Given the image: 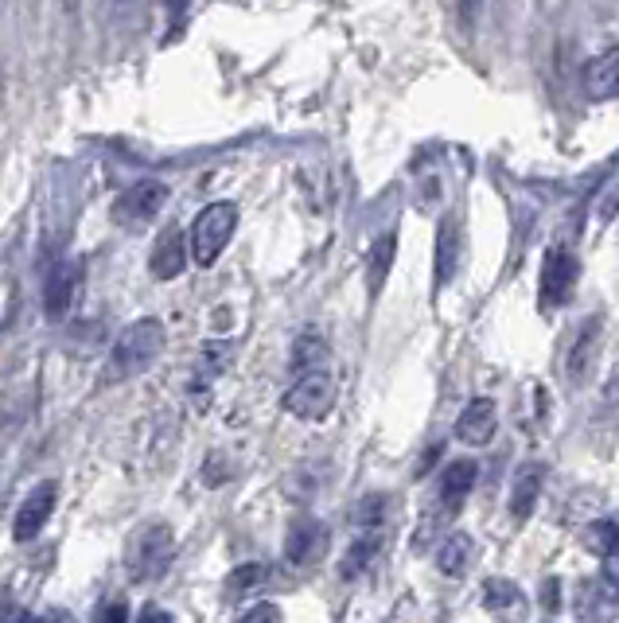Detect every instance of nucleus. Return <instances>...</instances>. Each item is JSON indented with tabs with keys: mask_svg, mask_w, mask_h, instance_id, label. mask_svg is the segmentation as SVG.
<instances>
[{
	"mask_svg": "<svg viewBox=\"0 0 619 623\" xmlns=\"http://www.w3.org/2000/svg\"><path fill=\"white\" fill-rule=\"evenodd\" d=\"M390 518V495H366L355 507V526L363 530H382V522Z\"/></svg>",
	"mask_w": 619,
	"mask_h": 623,
	"instance_id": "obj_23",
	"label": "nucleus"
},
{
	"mask_svg": "<svg viewBox=\"0 0 619 623\" xmlns=\"http://www.w3.org/2000/svg\"><path fill=\"white\" fill-rule=\"evenodd\" d=\"M475 468L472 460H452L448 468H444V476H440V511L452 514L460 511V503L468 499V491L475 487Z\"/></svg>",
	"mask_w": 619,
	"mask_h": 623,
	"instance_id": "obj_12",
	"label": "nucleus"
},
{
	"mask_svg": "<svg viewBox=\"0 0 619 623\" xmlns=\"http://www.w3.org/2000/svg\"><path fill=\"white\" fill-rule=\"evenodd\" d=\"M164 199H168V187L156 184V180L133 184L129 191L117 195V203H113V219H117V226H125V230H141L145 222H152L156 215H160Z\"/></svg>",
	"mask_w": 619,
	"mask_h": 623,
	"instance_id": "obj_5",
	"label": "nucleus"
},
{
	"mask_svg": "<svg viewBox=\"0 0 619 623\" xmlns=\"http://www.w3.org/2000/svg\"><path fill=\"white\" fill-rule=\"evenodd\" d=\"M39 623H74L67 612H47V616H39Z\"/></svg>",
	"mask_w": 619,
	"mask_h": 623,
	"instance_id": "obj_31",
	"label": "nucleus"
},
{
	"mask_svg": "<svg viewBox=\"0 0 619 623\" xmlns=\"http://www.w3.org/2000/svg\"><path fill=\"white\" fill-rule=\"evenodd\" d=\"M187 257H191V250H187L180 230H164V234L156 238V246H152L148 269H152V277L172 281V277H180L183 269H187Z\"/></svg>",
	"mask_w": 619,
	"mask_h": 623,
	"instance_id": "obj_9",
	"label": "nucleus"
},
{
	"mask_svg": "<svg viewBox=\"0 0 619 623\" xmlns=\"http://www.w3.org/2000/svg\"><path fill=\"white\" fill-rule=\"evenodd\" d=\"M320 550H324V526L312 522V518L292 522L289 542H285V557H289L292 565H308Z\"/></svg>",
	"mask_w": 619,
	"mask_h": 623,
	"instance_id": "obj_14",
	"label": "nucleus"
},
{
	"mask_svg": "<svg viewBox=\"0 0 619 623\" xmlns=\"http://www.w3.org/2000/svg\"><path fill=\"white\" fill-rule=\"evenodd\" d=\"M538 495H542V464H522L510 487V518L526 522L538 507Z\"/></svg>",
	"mask_w": 619,
	"mask_h": 623,
	"instance_id": "obj_13",
	"label": "nucleus"
},
{
	"mask_svg": "<svg viewBox=\"0 0 619 623\" xmlns=\"http://www.w3.org/2000/svg\"><path fill=\"white\" fill-rule=\"evenodd\" d=\"M542 604H546L549 612L561 608V581H546V585H542Z\"/></svg>",
	"mask_w": 619,
	"mask_h": 623,
	"instance_id": "obj_27",
	"label": "nucleus"
},
{
	"mask_svg": "<svg viewBox=\"0 0 619 623\" xmlns=\"http://www.w3.org/2000/svg\"><path fill=\"white\" fill-rule=\"evenodd\" d=\"M588 546L600 553V557H608V553H612L619 546V522L604 518V522L588 526Z\"/></svg>",
	"mask_w": 619,
	"mask_h": 623,
	"instance_id": "obj_24",
	"label": "nucleus"
},
{
	"mask_svg": "<svg viewBox=\"0 0 619 623\" xmlns=\"http://www.w3.org/2000/svg\"><path fill=\"white\" fill-rule=\"evenodd\" d=\"M74 289H78V269L71 261H59L51 273H47V285H43V312L47 320H63L74 304Z\"/></svg>",
	"mask_w": 619,
	"mask_h": 623,
	"instance_id": "obj_8",
	"label": "nucleus"
},
{
	"mask_svg": "<svg viewBox=\"0 0 619 623\" xmlns=\"http://www.w3.org/2000/svg\"><path fill=\"white\" fill-rule=\"evenodd\" d=\"M331 405H335V378L328 370H308V374H296V382L285 394V409L300 421H320L328 417Z\"/></svg>",
	"mask_w": 619,
	"mask_h": 623,
	"instance_id": "obj_4",
	"label": "nucleus"
},
{
	"mask_svg": "<svg viewBox=\"0 0 619 623\" xmlns=\"http://www.w3.org/2000/svg\"><path fill=\"white\" fill-rule=\"evenodd\" d=\"M581 82L588 98H612L619 90V47H608L584 63Z\"/></svg>",
	"mask_w": 619,
	"mask_h": 623,
	"instance_id": "obj_10",
	"label": "nucleus"
},
{
	"mask_svg": "<svg viewBox=\"0 0 619 623\" xmlns=\"http://www.w3.org/2000/svg\"><path fill=\"white\" fill-rule=\"evenodd\" d=\"M495 425H499V417H495V402H487V398H475L464 413H460V421H456V437L464 440V444H487V440L495 437Z\"/></svg>",
	"mask_w": 619,
	"mask_h": 623,
	"instance_id": "obj_11",
	"label": "nucleus"
},
{
	"mask_svg": "<svg viewBox=\"0 0 619 623\" xmlns=\"http://www.w3.org/2000/svg\"><path fill=\"white\" fill-rule=\"evenodd\" d=\"M234 226H238V207L234 203H211L203 207L195 222H191V238H187V250L195 257V265H215L219 254L230 246L234 238Z\"/></svg>",
	"mask_w": 619,
	"mask_h": 623,
	"instance_id": "obj_3",
	"label": "nucleus"
},
{
	"mask_svg": "<svg viewBox=\"0 0 619 623\" xmlns=\"http://www.w3.org/2000/svg\"><path fill=\"white\" fill-rule=\"evenodd\" d=\"M472 557H475L472 534L456 530V534H448V538H444V546L437 550V569L444 573V577H460V573H468Z\"/></svg>",
	"mask_w": 619,
	"mask_h": 623,
	"instance_id": "obj_16",
	"label": "nucleus"
},
{
	"mask_svg": "<svg viewBox=\"0 0 619 623\" xmlns=\"http://www.w3.org/2000/svg\"><path fill=\"white\" fill-rule=\"evenodd\" d=\"M94 623H129V604L125 600H110L106 608H98Z\"/></svg>",
	"mask_w": 619,
	"mask_h": 623,
	"instance_id": "obj_26",
	"label": "nucleus"
},
{
	"mask_svg": "<svg viewBox=\"0 0 619 623\" xmlns=\"http://www.w3.org/2000/svg\"><path fill=\"white\" fill-rule=\"evenodd\" d=\"M328 343L320 335H300L296 347H292V370L296 374H308V370H328Z\"/></svg>",
	"mask_w": 619,
	"mask_h": 623,
	"instance_id": "obj_19",
	"label": "nucleus"
},
{
	"mask_svg": "<svg viewBox=\"0 0 619 623\" xmlns=\"http://www.w3.org/2000/svg\"><path fill=\"white\" fill-rule=\"evenodd\" d=\"M437 456H440V444H433V448L421 456V464H417V476H429V472H433V464H437Z\"/></svg>",
	"mask_w": 619,
	"mask_h": 623,
	"instance_id": "obj_30",
	"label": "nucleus"
},
{
	"mask_svg": "<svg viewBox=\"0 0 619 623\" xmlns=\"http://www.w3.org/2000/svg\"><path fill=\"white\" fill-rule=\"evenodd\" d=\"M16 623H39L36 616H28V612H24V616H16Z\"/></svg>",
	"mask_w": 619,
	"mask_h": 623,
	"instance_id": "obj_32",
	"label": "nucleus"
},
{
	"mask_svg": "<svg viewBox=\"0 0 619 623\" xmlns=\"http://www.w3.org/2000/svg\"><path fill=\"white\" fill-rule=\"evenodd\" d=\"M394 254H398V238L394 234H382L370 250V261H366V285H370V296L382 293L386 277H390V265H394Z\"/></svg>",
	"mask_w": 619,
	"mask_h": 623,
	"instance_id": "obj_17",
	"label": "nucleus"
},
{
	"mask_svg": "<svg viewBox=\"0 0 619 623\" xmlns=\"http://www.w3.org/2000/svg\"><path fill=\"white\" fill-rule=\"evenodd\" d=\"M269 581V569L261 561H250V565H238L230 577H226V596H250L257 588Z\"/></svg>",
	"mask_w": 619,
	"mask_h": 623,
	"instance_id": "obj_21",
	"label": "nucleus"
},
{
	"mask_svg": "<svg viewBox=\"0 0 619 623\" xmlns=\"http://www.w3.org/2000/svg\"><path fill=\"white\" fill-rule=\"evenodd\" d=\"M172 553H176V534H172V526H168V522H148V526H141V530L129 538V546H125V569H129V577H133L137 585H148V581H156V577L168 573Z\"/></svg>",
	"mask_w": 619,
	"mask_h": 623,
	"instance_id": "obj_2",
	"label": "nucleus"
},
{
	"mask_svg": "<svg viewBox=\"0 0 619 623\" xmlns=\"http://www.w3.org/2000/svg\"><path fill=\"white\" fill-rule=\"evenodd\" d=\"M137 623H172V616L164 612V608H156V604H148L145 612H141V620Z\"/></svg>",
	"mask_w": 619,
	"mask_h": 623,
	"instance_id": "obj_29",
	"label": "nucleus"
},
{
	"mask_svg": "<svg viewBox=\"0 0 619 623\" xmlns=\"http://www.w3.org/2000/svg\"><path fill=\"white\" fill-rule=\"evenodd\" d=\"M238 623H281V608L265 600V604H254V608H250V612H246Z\"/></svg>",
	"mask_w": 619,
	"mask_h": 623,
	"instance_id": "obj_25",
	"label": "nucleus"
},
{
	"mask_svg": "<svg viewBox=\"0 0 619 623\" xmlns=\"http://www.w3.org/2000/svg\"><path fill=\"white\" fill-rule=\"evenodd\" d=\"M456 265H460V222L456 215H448L437 230V285H448L456 277Z\"/></svg>",
	"mask_w": 619,
	"mask_h": 623,
	"instance_id": "obj_15",
	"label": "nucleus"
},
{
	"mask_svg": "<svg viewBox=\"0 0 619 623\" xmlns=\"http://www.w3.org/2000/svg\"><path fill=\"white\" fill-rule=\"evenodd\" d=\"M596 339H600V320H592V324L584 328L581 339H577V347H573V359H569V378H573V382L588 378L592 367H596V347H600Z\"/></svg>",
	"mask_w": 619,
	"mask_h": 623,
	"instance_id": "obj_18",
	"label": "nucleus"
},
{
	"mask_svg": "<svg viewBox=\"0 0 619 623\" xmlns=\"http://www.w3.org/2000/svg\"><path fill=\"white\" fill-rule=\"evenodd\" d=\"M378 546H382V530H366L363 538L347 550V557H343V565H339V573L351 581V577H359L366 565L374 561V553H378Z\"/></svg>",
	"mask_w": 619,
	"mask_h": 623,
	"instance_id": "obj_20",
	"label": "nucleus"
},
{
	"mask_svg": "<svg viewBox=\"0 0 619 623\" xmlns=\"http://www.w3.org/2000/svg\"><path fill=\"white\" fill-rule=\"evenodd\" d=\"M577 277H581V261L569 254V250H553L542 261V281H538V304L542 308H561L573 289H577Z\"/></svg>",
	"mask_w": 619,
	"mask_h": 623,
	"instance_id": "obj_6",
	"label": "nucleus"
},
{
	"mask_svg": "<svg viewBox=\"0 0 619 623\" xmlns=\"http://www.w3.org/2000/svg\"><path fill=\"white\" fill-rule=\"evenodd\" d=\"M55 499H59V487H55V483H39L36 491L24 499V507L16 511L12 538H16V542H32V538H39V530L47 526V518L55 511Z\"/></svg>",
	"mask_w": 619,
	"mask_h": 623,
	"instance_id": "obj_7",
	"label": "nucleus"
},
{
	"mask_svg": "<svg viewBox=\"0 0 619 623\" xmlns=\"http://www.w3.org/2000/svg\"><path fill=\"white\" fill-rule=\"evenodd\" d=\"M604 581H608L612 588H619V546L604 557Z\"/></svg>",
	"mask_w": 619,
	"mask_h": 623,
	"instance_id": "obj_28",
	"label": "nucleus"
},
{
	"mask_svg": "<svg viewBox=\"0 0 619 623\" xmlns=\"http://www.w3.org/2000/svg\"><path fill=\"white\" fill-rule=\"evenodd\" d=\"M483 604H487L491 612H507V608H518V612H522V592H518V585L495 577V581L483 585Z\"/></svg>",
	"mask_w": 619,
	"mask_h": 623,
	"instance_id": "obj_22",
	"label": "nucleus"
},
{
	"mask_svg": "<svg viewBox=\"0 0 619 623\" xmlns=\"http://www.w3.org/2000/svg\"><path fill=\"white\" fill-rule=\"evenodd\" d=\"M164 343H168V331L152 316L137 320L133 328H125L113 339L110 359H106V386H117V382H129V378L145 374L160 359Z\"/></svg>",
	"mask_w": 619,
	"mask_h": 623,
	"instance_id": "obj_1",
	"label": "nucleus"
}]
</instances>
